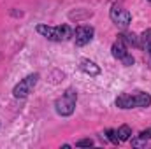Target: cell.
<instances>
[{"label":"cell","instance_id":"cell-5","mask_svg":"<svg viewBox=\"0 0 151 149\" xmlns=\"http://www.w3.org/2000/svg\"><path fill=\"white\" fill-rule=\"evenodd\" d=\"M109 18L118 28H128V25L132 23V14L121 2H114L111 5Z\"/></svg>","mask_w":151,"mask_h":149},{"label":"cell","instance_id":"cell-8","mask_svg":"<svg viewBox=\"0 0 151 149\" xmlns=\"http://www.w3.org/2000/svg\"><path fill=\"white\" fill-rule=\"evenodd\" d=\"M79 69H81V72H84V74L90 75V77H97V75L102 74L100 67H99L95 62H91L90 58H83V60H79Z\"/></svg>","mask_w":151,"mask_h":149},{"label":"cell","instance_id":"cell-15","mask_svg":"<svg viewBox=\"0 0 151 149\" xmlns=\"http://www.w3.org/2000/svg\"><path fill=\"white\" fill-rule=\"evenodd\" d=\"M137 137H141L142 140H150V139H151V126H150V128H146V130H141Z\"/></svg>","mask_w":151,"mask_h":149},{"label":"cell","instance_id":"cell-2","mask_svg":"<svg viewBox=\"0 0 151 149\" xmlns=\"http://www.w3.org/2000/svg\"><path fill=\"white\" fill-rule=\"evenodd\" d=\"M35 32L39 35H42L47 40H53V42H65L69 39H72L74 30L70 28V25H58V27H49V25H44L40 23L35 27Z\"/></svg>","mask_w":151,"mask_h":149},{"label":"cell","instance_id":"cell-11","mask_svg":"<svg viewBox=\"0 0 151 149\" xmlns=\"http://www.w3.org/2000/svg\"><path fill=\"white\" fill-rule=\"evenodd\" d=\"M116 135H118V139L121 142H127V140L132 139V128L128 125H121V126L116 128Z\"/></svg>","mask_w":151,"mask_h":149},{"label":"cell","instance_id":"cell-12","mask_svg":"<svg viewBox=\"0 0 151 149\" xmlns=\"http://www.w3.org/2000/svg\"><path fill=\"white\" fill-rule=\"evenodd\" d=\"M102 139H104V142H106V140H109V142L114 144V146H119V144H121V140L118 139V135H116V130H114V128H107V130L102 133Z\"/></svg>","mask_w":151,"mask_h":149},{"label":"cell","instance_id":"cell-6","mask_svg":"<svg viewBox=\"0 0 151 149\" xmlns=\"http://www.w3.org/2000/svg\"><path fill=\"white\" fill-rule=\"evenodd\" d=\"M111 54H113L114 60H118V62H119L121 65H125V67H132V65L135 63L132 53L128 51V46H127L121 39H116V42L111 46Z\"/></svg>","mask_w":151,"mask_h":149},{"label":"cell","instance_id":"cell-14","mask_svg":"<svg viewBox=\"0 0 151 149\" xmlns=\"http://www.w3.org/2000/svg\"><path fill=\"white\" fill-rule=\"evenodd\" d=\"M95 142L91 140V139H81V140H77L76 142V148H91Z\"/></svg>","mask_w":151,"mask_h":149},{"label":"cell","instance_id":"cell-4","mask_svg":"<svg viewBox=\"0 0 151 149\" xmlns=\"http://www.w3.org/2000/svg\"><path fill=\"white\" fill-rule=\"evenodd\" d=\"M39 79H40L39 72H32V74L25 75L23 79H19V82H16V86L12 88V97L14 98H27L34 91V88L37 86Z\"/></svg>","mask_w":151,"mask_h":149},{"label":"cell","instance_id":"cell-3","mask_svg":"<svg viewBox=\"0 0 151 149\" xmlns=\"http://www.w3.org/2000/svg\"><path fill=\"white\" fill-rule=\"evenodd\" d=\"M76 104H77V90L70 86L55 100V112L62 117H69L74 114Z\"/></svg>","mask_w":151,"mask_h":149},{"label":"cell","instance_id":"cell-9","mask_svg":"<svg viewBox=\"0 0 151 149\" xmlns=\"http://www.w3.org/2000/svg\"><path fill=\"white\" fill-rule=\"evenodd\" d=\"M118 39H121L128 47L132 46V47L141 49V37H139L137 34H134V32H123V34H118Z\"/></svg>","mask_w":151,"mask_h":149},{"label":"cell","instance_id":"cell-1","mask_svg":"<svg viewBox=\"0 0 151 149\" xmlns=\"http://www.w3.org/2000/svg\"><path fill=\"white\" fill-rule=\"evenodd\" d=\"M116 107L121 111L130 109H148L151 105V95L146 91H134V93H121L114 100Z\"/></svg>","mask_w":151,"mask_h":149},{"label":"cell","instance_id":"cell-10","mask_svg":"<svg viewBox=\"0 0 151 149\" xmlns=\"http://www.w3.org/2000/svg\"><path fill=\"white\" fill-rule=\"evenodd\" d=\"M139 37H141V49H144V51L151 56V28L144 30Z\"/></svg>","mask_w":151,"mask_h":149},{"label":"cell","instance_id":"cell-7","mask_svg":"<svg viewBox=\"0 0 151 149\" xmlns=\"http://www.w3.org/2000/svg\"><path fill=\"white\" fill-rule=\"evenodd\" d=\"M95 37V28L91 25H79L76 27L72 39H74V44L77 47H84L86 44H90Z\"/></svg>","mask_w":151,"mask_h":149},{"label":"cell","instance_id":"cell-16","mask_svg":"<svg viewBox=\"0 0 151 149\" xmlns=\"http://www.w3.org/2000/svg\"><path fill=\"white\" fill-rule=\"evenodd\" d=\"M148 2H150V4H151V0H148Z\"/></svg>","mask_w":151,"mask_h":149},{"label":"cell","instance_id":"cell-13","mask_svg":"<svg viewBox=\"0 0 151 149\" xmlns=\"http://www.w3.org/2000/svg\"><path fill=\"white\" fill-rule=\"evenodd\" d=\"M130 144H132V148H146L148 140H142L141 137H135V139H130Z\"/></svg>","mask_w":151,"mask_h":149}]
</instances>
